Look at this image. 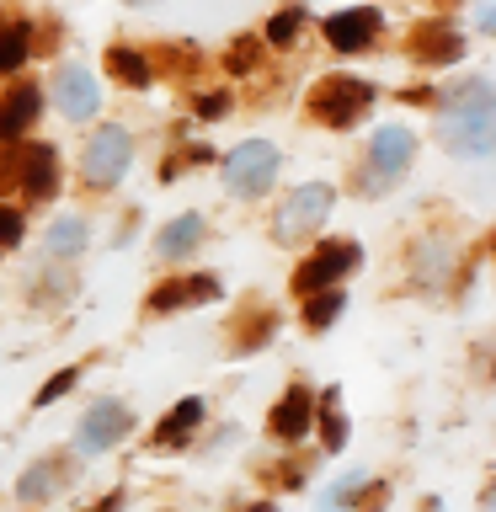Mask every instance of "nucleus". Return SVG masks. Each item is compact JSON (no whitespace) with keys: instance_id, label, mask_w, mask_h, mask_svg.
<instances>
[{"instance_id":"obj_4","label":"nucleus","mask_w":496,"mask_h":512,"mask_svg":"<svg viewBox=\"0 0 496 512\" xmlns=\"http://www.w3.org/2000/svg\"><path fill=\"white\" fill-rule=\"evenodd\" d=\"M331 203H336V192L326 182H304L299 192H288L283 208H278V219H272V235L283 240V246H294V240H304L310 230H320L331 214Z\"/></svg>"},{"instance_id":"obj_12","label":"nucleus","mask_w":496,"mask_h":512,"mask_svg":"<svg viewBox=\"0 0 496 512\" xmlns=\"http://www.w3.org/2000/svg\"><path fill=\"white\" fill-rule=\"evenodd\" d=\"M38 107H43V91L38 86H16L6 102H0V144L22 139L32 123H38Z\"/></svg>"},{"instance_id":"obj_29","label":"nucleus","mask_w":496,"mask_h":512,"mask_svg":"<svg viewBox=\"0 0 496 512\" xmlns=\"http://www.w3.org/2000/svg\"><path fill=\"white\" fill-rule=\"evenodd\" d=\"M224 107H230V96H224V91H214V96H203V102H198V112H203V118H219Z\"/></svg>"},{"instance_id":"obj_19","label":"nucleus","mask_w":496,"mask_h":512,"mask_svg":"<svg viewBox=\"0 0 496 512\" xmlns=\"http://www.w3.org/2000/svg\"><path fill=\"white\" fill-rule=\"evenodd\" d=\"M107 70L118 75L123 86H134V91H139V86H150V75H155V70H150V59L134 54V48H123V43H112V48H107Z\"/></svg>"},{"instance_id":"obj_5","label":"nucleus","mask_w":496,"mask_h":512,"mask_svg":"<svg viewBox=\"0 0 496 512\" xmlns=\"http://www.w3.org/2000/svg\"><path fill=\"white\" fill-rule=\"evenodd\" d=\"M272 176H278V150H272L267 139H246L230 160H224V187H230L235 198H262L272 187Z\"/></svg>"},{"instance_id":"obj_28","label":"nucleus","mask_w":496,"mask_h":512,"mask_svg":"<svg viewBox=\"0 0 496 512\" xmlns=\"http://www.w3.org/2000/svg\"><path fill=\"white\" fill-rule=\"evenodd\" d=\"M363 486H368L363 475H352V480H342V486H331V491H326V512H336V507H347V502H352V496H358Z\"/></svg>"},{"instance_id":"obj_6","label":"nucleus","mask_w":496,"mask_h":512,"mask_svg":"<svg viewBox=\"0 0 496 512\" xmlns=\"http://www.w3.org/2000/svg\"><path fill=\"white\" fill-rule=\"evenodd\" d=\"M128 160H134V139H128V128H96L91 144H86V160H80V171H86L91 187H112V182H123Z\"/></svg>"},{"instance_id":"obj_30","label":"nucleus","mask_w":496,"mask_h":512,"mask_svg":"<svg viewBox=\"0 0 496 512\" xmlns=\"http://www.w3.org/2000/svg\"><path fill=\"white\" fill-rule=\"evenodd\" d=\"M118 507H123V496H107V502H96L91 512H118Z\"/></svg>"},{"instance_id":"obj_9","label":"nucleus","mask_w":496,"mask_h":512,"mask_svg":"<svg viewBox=\"0 0 496 512\" xmlns=\"http://www.w3.org/2000/svg\"><path fill=\"white\" fill-rule=\"evenodd\" d=\"M54 102H59V112L64 118H91L96 107H102V91H96V80L80 70V64H64V70L54 75Z\"/></svg>"},{"instance_id":"obj_15","label":"nucleus","mask_w":496,"mask_h":512,"mask_svg":"<svg viewBox=\"0 0 496 512\" xmlns=\"http://www.w3.org/2000/svg\"><path fill=\"white\" fill-rule=\"evenodd\" d=\"M219 299V283L214 278H182V283H160L150 294V310H176V304H208Z\"/></svg>"},{"instance_id":"obj_17","label":"nucleus","mask_w":496,"mask_h":512,"mask_svg":"<svg viewBox=\"0 0 496 512\" xmlns=\"http://www.w3.org/2000/svg\"><path fill=\"white\" fill-rule=\"evenodd\" d=\"M203 422V400L198 395H192V400H176V406H171V416H166V422H160V432H155V443L160 448H176V443H187L192 438V427H198Z\"/></svg>"},{"instance_id":"obj_8","label":"nucleus","mask_w":496,"mask_h":512,"mask_svg":"<svg viewBox=\"0 0 496 512\" xmlns=\"http://www.w3.org/2000/svg\"><path fill=\"white\" fill-rule=\"evenodd\" d=\"M352 267H358V246H352V240H326V246L294 272V294H320V288H331Z\"/></svg>"},{"instance_id":"obj_3","label":"nucleus","mask_w":496,"mask_h":512,"mask_svg":"<svg viewBox=\"0 0 496 512\" xmlns=\"http://www.w3.org/2000/svg\"><path fill=\"white\" fill-rule=\"evenodd\" d=\"M374 102V86L358 75H326L310 91V118H320L326 128H352Z\"/></svg>"},{"instance_id":"obj_27","label":"nucleus","mask_w":496,"mask_h":512,"mask_svg":"<svg viewBox=\"0 0 496 512\" xmlns=\"http://www.w3.org/2000/svg\"><path fill=\"white\" fill-rule=\"evenodd\" d=\"M22 230H27V219L16 214L11 203H0V246H16V240H22Z\"/></svg>"},{"instance_id":"obj_26","label":"nucleus","mask_w":496,"mask_h":512,"mask_svg":"<svg viewBox=\"0 0 496 512\" xmlns=\"http://www.w3.org/2000/svg\"><path fill=\"white\" fill-rule=\"evenodd\" d=\"M224 64H230V75H246L256 64V38H235V48L224 54Z\"/></svg>"},{"instance_id":"obj_16","label":"nucleus","mask_w":496,"mask_h":512,"mask_svg":"<svg viewBox=\"0 0 496 512\" xmlns=\"http://www.w3.org/2000/svg\"><path fill=\"white\" fill-rule=\"evenodd\" d=\"M64 480H70V475H64V459H38V464L22 475L16 496H22V502H48V496H54Z\"/></svg>"},{"instance_id":"obj_22","label":"nucleus","mask_w":496,"mask_h":512,"mask_svg":"<svg viewBox=\"0 0 496 512\" xmlns=\"http://www.w3.org/2000/svg\"><path fill=\"white\" fill-rule=\"evenodd\" d=\"M336 315H342V294H336V288H320V294H310V310H304V326H310V331H326Z\"/></svg>"},{"instance_id":"obj_24","label":"nucleus","mask_w":496,"mask_h":512,"mask_svg":"<svg viewBox=\"0 0 496 512\" xmlns=\"http://www.w3.org/2000/svg\"><path fill=\"white\" fill-rule=\"evenodd\" d=\"M326 406H331V411H326V427H320V432H326V448H331V454H336V448L347 443V416L336 411V390L326 395Z\"/></svg>"},{"instance_id":"obj_7","label":"nucleus","mask_w":496,"mask_h":512,"mask_svg":"<svg viewBox=\"0 0 496 512\" xmlns=\"http://www.w3.org/2000/svg\"><path fill=\"white\" fill-rule=\"evenodd\" d=\"M128 427H134V411H128L123 400H96L86 411V422H80V432H75V448L80 454H107L112 443L128 438Z\"/></svg>"},{"instance_id":"obj_21","label":"nucleus","mask_w":496,"mask_h":512,"mask_svg":"<svg viewBox=\"0 0 496 512\" xmlns=\"http://www.w3.org/2000/svg\"><path fill=\"white\" fill-rule=\"evenodd\" d=\"M27 48H32V27L27 22H16V27L0 32V75H11L16 64L27 59Z\"/></svg>"},{"instance_id":"obj_1","label":"nucleus","mask_w":496,"mask_h":512,"mask_svg":"<svg viewBox=\"0 0 496 512\" xmlns=\"http://www.w3.org/2000/svg\"><path fill=\"white\" fill-rule=\"evenodd\" d=\"M443 144L454 155H470V160H486L496 150V102H491L486 75L464 80V91L454 96V107L443 118Z\"/></svg>"},{"instance_id":"obj_2","label":"nucleus","mask_w":496,"mask_h":512,"mask_svg":"<svg viewBox=\"0 0 496 512\" xmlns=\"http://www.w3.org/2000/svg\"><path fill=\"white\" fill-rule=\"evenodd\" d=\"M411 155H416V139H411V128H400V123H384L374 139H368V166H363V176L352 187L358 192H384V187H395V176L411 166Z\"/></svg>"},{"instance_id":"obj_20","label":"nucleus","mask_w":496,"mask_h":512,"mask_svg":"<svg viewBox=\"0 0 496 512\" xmlns=\"http://www.w3.org/2000/svg\"><path fill=\"white\" fill-rule=\"evenodd\" d=\"M86 246V219H59L48 230V256H80Z\"/></svg>"},{"instance_id":"obj_31","label":"nucleus","mask_w":496,"mask_h":512,"mask_svg":"<svg viewBox=\"0 0 496 512\" xmlns=\"http://www.w3.org/2000/svg\"><path fill=\"white\" fill-rule=\"evenodd\" d=\"M134 6H144V0H134Z\"/></svg>"},{"instance_id":"obj_23","label":"nucleus","mask_w":496,"mask_h":512,"mask_svg":"<svg viewBox=\"0 0 496 512\" xmlns=\"http://www.w3.org/2000/svg\"><path fill=\"white\" fill-rule=\"evenodd\" d=\"M299 22H304V11H299V6H288V11H278V16H272V22H267V43H278V48H288V43L299 38Z\"/></svg>"},{"instance_id":"obj_13","label":"nucleus","mask_w":496,"mask_h":512,"mask_svg":"<svg viewBox=\"0 0 496 512\" xmlns=\"http://www.w3.org/2000/svg\"><path fill=\"white\" fill-rule=\"evenodd\" d=\"M22 187H27V198H48L59 187V160L48 144H27L22 150Z\"/></svg>"},{"instance_id":"obj_25","label":"nucleus","mask_w":496,"mask_h":512,"mask_svg":"<svg viewBox=\"0 0 496 512\" xmlns=\"http://www.w3.org/2000/svg\"><path fill=\"white\" fill-rule=\"evenodd\" d=\"M75 384H80V368H64V374H54V379H48L43 390H38V406H54L59 395H70V390H75Z\"/></svg>"},{"instance_id":"obj_14","label":"nucleus","mask_w":496,"mask_h":512,"mask_svg":"<svg viewBox=\"0 0 496 512\" xmlns=\"http://www.w3.org/2000/svg\"><path fill=\"white\" fill-rule=\"evenodd\" d=\"M310 432V390H288L278 406H272V438L294 443Z\"/></svg>"},{"instance_id":"obj_11","label":"nucleus","mask_w":496,"mask_h":512,"mask_svg":"<svg viewBox=\"0 0 496 512\" xmlns=\"http://www.w3.org/2000/svg\"><path fill=\"white\" fill-rule=\"evenodd\" d=\"M411 54L422 64H454L464 54V38H459L454 22H422L411 32Z\"/></svg>"},{"instance_id":"obj_18","label":"nucleus","mask_w":496,"mask_h":512,"mask_svg":"<svg viewBox=\"0 0 496 512\" xmlns=\"http://www.w3.org/2000/svg\"><path fill=\"white\" fill-rule=\"evenodd\" d=\"M198 240H203V219H198V214H182V219H171L166 230L155 235V251H160V256H187Z\"/></svg>"},{"instance_id":"obj_10","label":"nucleus","mask_w":496,"mask_h":512,"mask_svg":"<svg viewBox=\"0 0 496 512\" xmlns=\"http://www.w3.org/2000/svg\"><path fill=\"white\" fill-rule=\"evenodd\" d=\"M374 32H379V11L363 6V11L331 16V22H326V43L336 48V54H358V48L374 43Z\"/></svg>"}]
</instances>
